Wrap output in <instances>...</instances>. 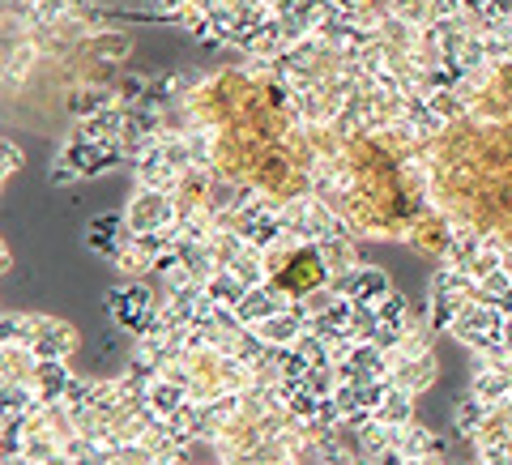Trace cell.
<instances>
[{"label":"cell","instance_id":"2","mask_svg":"<svg viewBox=\"0 0 512 465\" xmlns=\"http://www.w3.org/2000/svg\"><path fill=\"white\" fill-rule=\"evenodd\" d=\"M154 308H158V303H154L150 286L141 282V278H137V282L128 278L124 286H116V291H107V312H111V320H116L124 333H133V338H141V333H146Z\"/></svg>","mask_w":512,"mask_h":465},{"label":"cell","instance_id":"3","mask_svg":"<svg viewBox=\"0 0 512 465\" xmlns=\"http://www.w3.org/2000/svg\"><path fill=\"white\" fill-rule=\"evenodd\" d=\"M329 286L355 303H380L389 295V278H384V269H376V265H359V269H350V274L329 278Z\"/></svg>","mask_w":512,"mask_h":465},{"label":"cell","instance_id":"23","mask_svg":"<svg viewBox=\"0 0 512 465\" xmlns=\"http://www.w3.org/2000/svg\"><path fill=\"white\" fill-rule=\"evenodd\" d=\"M376 329H380L376 303H355V316H350V338H355V342H372Z\"/></svg>","mask_w":512,"mask_h":465},{"label":"cell","instance_id":"25","mask_svg":"<svg viewBox=\"0 0 512 465\" xmlns=\"http://www.w3.org/2000/svg\"><path fill=\"white\" fill-rule=\"evenodd\" d=\"M47 180H52L56 188H64V184L82 180V171H77V167H69V163H60V158H56V167H52V171H47Z\"/></svg>","mask_w":512,"mask_h":465},{"label":"cell","instance_id":"16","mask_svg":"<svg viewBox=\"0 0 512 465\" xmlns=\"http://www.w3.org/2000/svg\"><path fill=\"white\" fill-rule=\"evenodd\" d=\"M372 419L389 423V427H406V423H414V393H406V389H389V397L380 402V410L372 414Z\"/></svg>","mask_w":512,"mask_h":465},{"label":"cell","instance_id":"12","mask_svg":"<svg viewBox=\"0 0 512 465\" xmlns=\"http://www.w3.org/2000/svg\"><path fill=\"white\" fill-rule=\"evenodd\" d=\"M146 402H150L158 414H163V419H171L175 410L192 402V393H188V384H180V380H167V376H158V380L150 384Z\"/></svg>","mask_w":512,"mask_h":465},{"label":"cell","instance_id":"21","mask_svg":"<svg viewBox=\"0 0 512 465\" xmlns=\"http://www.w3.org/2000/svg\"><path fill=\"white\" fill-rule=\"evenodd\" d=\"M231 274H235L239 282H244L248 291H252V286H261V282H269V278H265V261H261V248H248V252H244V256H239V261L231 265Z\"/></svg>","mask_w":512,"mask_h":465},{"label":"cell","instance_id":"11","mask_svg":"<svg viewBox=\"0 0 512 465\" xmlns=\"http://www.w3.org/2000/svg\"><path fill=\"white\" fill-rule=\"evenodd\" d=\"M406 120L414 124V133H419V141L444 133V124H448V120L440 116V111L431 107L427 94H406Z\"/></svg>","mask_w":512,"mask_h":465},{"label":"cell","instance_id":"6","mask_svg":"<svg viewBox=\"0 0 512 465\" xmlns=\"http://www.w3.org/2000/svg\"><path fill=\"white\" fill-rule=\"evenodd\" d=\"M474 397H483V402L495 410L512 402V367L508 363H491V359H478V372H474V384H470Z\"/></svg>","mask_w":512,"mask_h":465},{"label":"cell","instance_id":"9","mask_svg":"<svg viewBox=\"0 0 512 465\" xmlns=\"http://www.w3.org/2000/svg\"><path fill=\"white\" fill-rule=\"evenodd\" d=\"M39 56H43V47H39L35 39L5 47V86H9V90H13V86H26V77L35 73Z\"/></svg>","mask_w":512,"mask_h":465},{"label":"cell","instance_id":"1","mask_svg":"<svg viewBox=\"0 0 512 465\" xmlns=\"http://www.w3.org/2000/svg\"><path fill=\"white\" fill-rule=\"evenodd\" d=\"M124 222L133 235H150V231H171L180 222V210H175V197L171 192H158V188H137L133 201L124 210Z\"/></svg>","mask_w":512,"mask_h":465},{"label":"cell","instance_id":"28","mask_svg":"<svg viewBox=\"0 0 512 465\" xmlns=\"http://www.w3.org/2000/svg\"><path fill=\"white\" fill-rule=\"evenodd\" d=\"M5 465H35V461H26V457H5Z\"/></svg>","mask_w":512,"mask_h":465},{"label":"cell","instance_id":"19","mask_svg":"<svg viewBox=\"0 0 512 465\" xmlns=\"http://www.w3.org/2000/svg\"><path fill=\"white\" fill-rule=\"evenodd\" d=\"M0 397H5V414H35L43 406V397H39L35 384H5Z\"/></svg>","mask_w":512,"mask_h":465},{"label":"cell","instance_id":"8","mask_svg":"<svg viewBox=\"0 0 512 465\" xmlns=\"http://www.w3.org/2000/svg\"><path fill=\"white\" fill-rule=\"evenodd\" d=\"M73 384V372H69V359H39V372H35V389L47 402H64V393H69Z\"/></svg>","mask_w":512,"mask_h":465},{"label":"cell","instance_id":"4","mask_svg":"<svg viewBox=\"0 0 512 465\" xmlns=\"http://www.w3.org/2000/svg\"><path fill=\"white\" fill-rule=\"evenodd\" d=\"M291 303H295V299L286 295L278 282H261V286H252V291H248L244 299H239L235 316H239V320H244V325L252 329L256 320H269V316H278V312H286V308H291Z\"/></svg>","mask_w":512,"mask_h":465},{"label":"cell","instance_id":"26","mask_svg":"<svg viewBox=\"0 0 512 465\" xmlns=\"http://www.w3.org/2000/svg\"><path fill=\"white\" fill-rule=\"evenodd\" d=\"M0 154H5V180H9L13 171H22V163H26V158H22V150L13 146V141H5V150H0Z\"/></svg>","mask_w":512,"mask_h":465},{"label":"cell","instance_id":"10","mask_svg":"<svg viewBox=\"0 0 512 465\" xmlns=\"http://www.w3.org/2000/svg\"><path fill=\"white\" fill-rule=\"evenodd\" d=\"M111 103H120L116 99V86H77V90H69V116L73 120H86V116H99L103 107H111Z\"/></svg>","mask_w":512,"mask_h":465},{"label":"cell","instance_id":"7","mask_svg":"<svg viewBox=\"0 0 512 465\" xmlns=\"http://www.w3.org/2000/svg\"><path fill=\"white\" fill-rule=\"evenodd\" d=\"M35 372H39L35 346H18V342L0 346V376H5V384H35Z\"/></svg>","mask_w":512,"mask_h":465},{"label":"cell","instance_id":"13","mask_svg":"<svg viewBox=\"0 0 512 465\" xmlns=\"http://www.w3.org/2000/svg\"><path fill=\"white\" fill-rule=\"evenodd\" d=\"M402 453L410 457V461H423V457H431V453H448V444L436 436V431H427L423 423H406L402 427Z\"/></svg>","mask_w":512,"mask_h":465},{"label":"cell","instance_id":"20","mask_svg":"<svg viewBox=\"0 0 512 465\" xmlns=\"http://www.w3.org/2000/svg\"><path fill=\"white\" fill-rule=\"evenodd\" d=\"M376 316H380V325H393V329H410L414 325V320H410V303H406V295H397V291H389L376 303Z\"/></svg>","mask_w":512,"mask_h":465},{"label":"cell","instance_id":"5","mask_svg":"<svg viewBox=\"0 0 512 465\" xmlns=\"http://www.w3.org/2000/svg\"><path fill=\"white\" fill-rule=\"evenodd\" d=\"M30 346H35L39 359H69L77 350V329L60 316H39V329H35V342Z\"/></svg>","mask_w":512,"mask_h":465},{"label":"cell","instance_id":"17","mask_svg":"<svg viewBox=\"0 0 512 465\" xmlns=\"http://www.w3.org/2000/svg\"><path fill=\"white\" fill-rule=\"evenodd\" d=\"M205 295H210V299L218 303V308H239V299L248 295V286L239 282V278L231 274V269H218V274H214L210 282H205Z\"/></svg>","mask_w":512,"mask_h":465},{"label":"cell","instance_id":"27","mask_svg":"<svg viewBox=\"0 0 512 465\" xmlns=\"http://www.w3.org/2000/svg\"><path fill=\"white\" fill-rule=\"evenodd\" d=\"M372 465H414V461H410V457L402 453V448H397V444H393V448H384V453H380V457H372Z\"/></svg>","mask_w":512,"mask_h":465},{"label":"cell","instance_id":"15","mask_svg":"<svg viewBox=\"0 0 512 465\" xmlns=\"http://www.w3.org/2000/svg\"><path fill=\"white\" fill-rule=\"evenodd\" d=\"M487 414H491V406L483 397L466 393V397H457V406H453V423H457L461 436H478V427L487 423Z\"/></svg>","mask_w":512,"mask_h":465},{"label":"cell","instance_id":"29","mask_svg":"<svg viewBox=\"0 0 512 465\" xmlns=\"http://www.w3.org/2000/svg\"><path fill=\"white\" fill-rule=\"evenodd\" d=\"M478 465H487V461H478Z\"/></svg>","mask_w":512,"mask_h":465},{"label":"cell","instance_id":"24","mask_svg":"<svg viewBox=\"0 0 512 465\" xmlns=\"http://www.w3.org/2000/svg\"><path fill=\"white\" fill-rule=\"evenodd\" d=\"M146 90H150V77H141V73H128L120 77V86H116V99L124 107H137L141 99H146Z\"/></svg>","mask_w":512,"mask_h":465},{"label":"cell","instance_id":"14","mask_svg":"<svg viewBox=\"0 0 512 465\" xmlns=\"http://www.w3.org/2000/svg\"><path fill=\"white\" fill-rule=\"evenodd\" d=\"M320 256H325L329 274H350V269H359V239H320Z\"/></svg>","mask_w":512,"mask_h":465},{"label":"cell","instance_id":"18","mask_svg":"<svg viewBox=\"0 0 512 465\" xmlns=\"http://www.w3.org/2000/svg\"><path fill=\"white\" fill-rule=\"evenodd\" d=\"M35 329H39V312H5V320H0V338L18 346L35 342Z\"/></svg>","mask_w":512,"mask_h":465},{"label":"cell","instance_id":"22","mask_svg":"<svg viewBox=\"0 0 512 465\" xmlns=\"http://www.w3.org/2000/svg\"><path fill=\"white\" fill-rule=\"evenodd\" d=\"M111 265H116L124 278H133V282H137V278H146V274H154V261H150V256L141 252L137 244H128V248H124V252L116 256V261H111Z\"/></svg>","mask_w":512,"mask_h":465}]
</instances>
